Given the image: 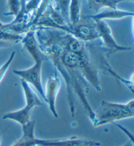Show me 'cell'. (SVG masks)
<instances>
[{
	"instance_id": "cell-18",
	"label": "cell",
	"mask_w": 134,
	"mask_h": 146,
	"mask_svg": "<svg viewBox=\"0 0 134 146\" xmlns=\"http://www.w3.org/2000/svg\"><path fill=\"white\" fill-rule=\"evenodd\" d=\"M15 55H16V52L15 51L12 52V53L10 55V56L9 57V58L7 59V60L0 67V83H1V81L3 80L4 77L5 76L7 72V70H9V68L11 65L13 60H14V59L15 58Z\"/></svg>"
},
{
	"instance_id": "cell-17",
	"label": "cell",
	"mask_w": 134,
	"mask_h": 146,
	"mask_svg": "<svg viewBox=\"0 0 134 146\" xmlns=\"http://www.w3.org/2000/svg\"><path fill=\"white\" fill-rule=\"evenodd\" d=\"M22 37L15 34L3 28H0V40L7 41H21Z\"/></svg>"
},
{
	"instance_id": "cell-5",
	"label": "cell",
	"mask_w": 134,
	"mask_h": 146,
	"mask_svg": "<svg viewBox=\"0 0 134 146\" xmlns=\"http://www.w3.org/2000/svg\"><path fill=\"white\" fill-rule=\"evenodd\" d=\"M36 143L39 146H100L97 141L89 139L72 136L62 139H39L36 138Z\"/></svg>"
},
{
	"instance_id": "cell-4",
	"label": "cell",
	"mask_w": 134,
	"mask_h": 146,
	"mask_svg": "<svg viewBox=\"0 0 134 146\" xmlns=\"http://www.w3.org/2000/svg\"><path fill=\"white\" fill-rule=\"evenodd\" d=\"M79 63L78 70L79 71L81 74L88 84L91 85L98 91H101L102 87H101L98 70L91 62L86 49L81 54H79Z\"/></svg>"
},
{
	"instance_id": "cell-1",
	"label": "cell",
	"mask_w": 134,
	"mask_h": 146,
	"mask_svg": "<svg viewBox=\"0 0 134 146\" xmlns=\"http://www.w3.org/2000/svg\"><path fill=\"white\" fill-rule=\"evenodd\" d=\"M133 116V99L126 103L104 100L101 103L98 111H95V121L92 125L94 127L98 128L122 119L132 118Z\"/></svg>"
},
{
	"instance_id": "cell-22",
	"label": "cell",
	"mask_w": 134,
	"mask_h": 146,
	"mask_svg": "<svg viewBox=\"0 0 134 146\" xmlns=\"http://www.w3.org/2000/svg\"><path fill=\"white\" fill-rule=\"evenodd\" d=\"M21 1H23V2H24V3H26V2L28 1H29V0H21Z\"/></svg>"
},
{
	"instance_id": "cell-11",
	"label": "cell",
	"mask_w": 134,
	"mask_h": 146,
	"mask_svg": "<svg viewBox=\"0 0 134 146\" xmlns=\"http://www.w3.org/2000/svg\"><path fill=\"white\" fill-rule=\"evenodd\" d=\"M32 110V108L28 106V105L25 104V107L21 109L4 114L2 119L4 120H12L20 124L21 126H23L30 121V114Z\"/></svg>"
},
{
	"instance_id": "cell-19",
	"label": "cell",
	"mask_w": 134,
	"mask_h": 146,
	"mask_svg": "<svg viewBox=\"0 0 134 146\" xmlns=\"http://www.w3.org/2000/svg\"><path fill=\"white\" fill-rule=\"evenodd\" d=\"M122 146H134V143L133 141L129 140L128 141H127L126 143H124V145H122Z\"/></svg>"
},
{
	"instance_id": "cell-10",
	"label": "cell",
	"mask_w": 134,
	"mask_h": 146,
	"mask_svg": "<svg viewBox=\"0 0 134 146\" xmlns=\"http://www.w3.org/2000/svg\"><path fill=\"white\" fill-rule=\"evenodd\" d=\"M36 123L30 121L27 124L22 126V134L18 140H17L11 146H35L36 137L35 136Z\"/></svg>"
},
{
	"instance_id": "cell-16",
	"label": "cell",
	"mask_w": 134,
	"mask_h": 146,
	"mask_svg": "<svg viewBox=\"0 0 134 146\" xmlns=\"http://www.w3.org/2000/svg\"><path fill=\"white\" fill-rule=\"evenodd\" d=\"M8 6V11L4 13L6 16H14L16 17L22 7L21 0H7Z\"/></svg>"
},
{
	"instance_id": "cell-6",
	"label": "cell",
	"mask_w": 134,
	"mask_h": 146,
	"mask_svg": "<svg viewBox=\"0 0 134 146\" xmlns=\"http://www.w3.org/2000/svg\"><path fill=\"white\" fill-rule=\"evenodd\" d=\"M61 87L60 77L57 73L51 75L47 79L45 86V101L49 105L50 112L55 118H58V115L57 113L56 102L58 94L60 91Z\"/></svg>"
},
{
	"instance_id": "cell-21",
	"label": "cell",
	"mask_w": 134,
	"mask_h": 146,
	"mask_svg": "<svg viewBox=\"0 0 134 146\" xmlns=\"http://www.w3.org/2000/svg\"><path fill=\"white\" fill-rule=\"evenodd\" d=\"M6 25V24H4L2 23V22L0 21V28H3Z\"/></svg>"
},
{
	"instance_id": "cell-14",
	"label": "cell",
	"mask_w": 134,
	"mask_h": 146,
	"mask_svg": "<svg viewBox=\"0 0 134 146\" xmlns=\"http://www.w3.org/2000/svg\"><path fill=\"white\" fill-rule=\"evenodd\" d=\"M69 19L71 27L79 23L81 20V5L79 0H71L69 9Z\"/></svg>"
},
{
	"instance_id": "cell-23",
	"label": "cell",
	"mask_w": 134,
	"mask_h": 146,
	"mask_svg": "<svg viewBox=\"0 0 134 146\" xmlns=\"http://www.w3.org/2000/svg\"><path fill=\"white\" fill-rule=\"evenodd\" d=\"M1 136L0 134V144H1Z\"/></svg>"
},
{
	"instance_id": "cell-20",
	"label": "cell",
	"mask_w": 134,
	"mask_h": 146,
	"mask_svg": "<svg viewBox=\"0 0 134 146\" xmlns=\"http://www.w3.org/2000/svg\"><path fill=\"white\" fill-rule=\"evenodd\" d=\"M134 0H115V1L117 3H119L120 2H122V1H131V2H133Z\"/></svg>"
},
{
	"instance_id": "cell-13",
	"label": "cell",
	"mask_w": 134,
	"mask_h": 146,
	"mask_svg": "<svg viewBox=\"0 0 134 146\" xmlns=\"http://www.w3.org/2000/svg\"><path fill=\"white\" fill-rule=\"evenodd\" d=\"M88 5L90 9L98 13L103 9H117V3L115 0H87Z\"/></svg>"
},
{
	"instance_id": "cell-2",
	"label": "cell",
	"mask_w": 134,
	"mask_h": 146,
	"mask_svg": "<svg viewBox=\"0 0 134 146\" xmlns=\"http://www.w3.org/2000/svg\"><path fill=\"white\" fill-rule=\"evenodd\" d=\"M43 62H36L34 64L28 69L15 70L13 74L20 77L22 80H24L28 84H31L45 100V89L43 87L41 80V71Z\"/></svg>"
},
{
	"instance_id": "cell-8",
	"label": "cell",
	"mask_w": 134,
	"mask_h": 146,
	"mask_svg": "<svg viewBox=\"0 0 134 146\" xmlns=\"http://www.w3.org/2000/svg\"><path fill=\"white\" fill-rule=\"evenodd\" d=\"M71 35L83 42H90L100 39V35L96 26L89 24H77L71 27Z\"/></svg>"
},
{
	"instance_id": "cell-7",
	"label": "cell",
	"mask_w": 134,
	"mask_h": 146,
	"mask_svg": "<svg viewBox=\"0 0 134 146\" xmlns=\"http://www.w3.org/2000/svg\"><path fill=\"white\" fill-rule=\"evenodd\" d=\"M23 47L29 53L31 57L36 62H44L48 58L41 49L37 42L34 28L26 33L24 37L21 40Z\"/></svg>"
},
{
	"instance_id": "cell-3",
	"label": "cell",
	"mask_w": 134,
	"mask_h": 146,
	"mask_svg": "<svg viewBox=\"0 0 134 146\" xmlns=\"http://www.w3.org/2000/svg\"><path fill=\"white\" fill-rule=\"evenodd\" d=\"M95 24L96 29L100 35V39L102 41L103 46L108 52V55L120 52L130 51L132 49L130 47H124L118 45L114 38L111 28L105 21H96Z\"/></svg>"
},
{
	"instance_id": "cell-15",
	"label": "cell",
	"mask_w": 134,
	"mask_h": 146,
	"mask_svg": "<svg viewBox=\"0 0 134 146\" xmlns=\"http://www.w3.org/2000/svg\"><path fill=\"white\" fill-rule=\"evenodd\" d=\"M56 1L57 5L56 7V9L60 12L67 24L71 27L69 19V9L71 0H56Z\"/></svg>"
},
{
	"instance_id": "cell-12",
	"label": "cell",
	"mask_w": 134,
	"mask_h": 146,
	"mask_svg": "<svg viewBox=\"0 0 134 146\" xmlns=\"http://www.w3.org/2000/svg\"><path fill=\"white\" fill-rule=\"evenodd\" d=\"M21 86L24 94L26 104L30 106L32 109L43 106V103L40 101L34 90L31 88L29 84L21 79Z\"/></svg>"
},
{
	"instance_id": "cell-9",
	"label": "cell",
	"mask_w": 134,
	"mask_h": 146,
	"mask_svg": "<svg viewBox=\"0 0 134 146\" xmlns=\"http://www.w3.org/2000/svg\"><path fill=\"white\" fill-rule=\"evenodd\" d=\"M133 16L134 13L132 12L119 10L118 9H108V10L98 12L96 15H88V17L90 19L93 20L94 22L104 21L105 20H120Z\"/></svg>"
}]
</instances>
